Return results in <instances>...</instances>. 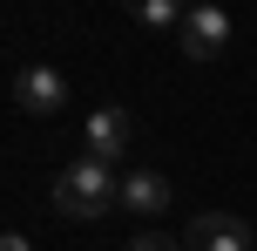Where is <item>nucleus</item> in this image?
<instances>
[{
    "label": "nucleus",
    "mask_w": 257,
    "mask_h": 251,
    "mask_svg": "<svg viewBox=\"0 0 257 251\" xmlns=\"http://www.w3.org/2000/svg\"><path fill=\"white\" fill-rule=\"evenodd\" d=\"M54 211L75 217V224L122 211V177H115V163H95V156H88V163H68V170L54 177Z\"/></svg>",
    "instance_id": "1"
},
{
    "label": "nucleus",
    "mask_w": 257,
    "mask_h": 251,
    "mask_svg": "<svg viewBox=\"0 0 257 251\" xmlns=\"http://www.w3.org/2000/svg\"><path fill=\"white\" fill-rule=\"evenodd\" d=\"M14 109H27V116H54V109H68V75L54 61H27L21 75H14Z\"/></svg>",
    "instance_id": "2"
},
{
    "label": "nucleus",
    "mask_w": 257,
    "mask_h": 251,
    "mask_svg": "<svg viewBox=\"0 0 257 251\" xmlns=\"http://www.w3.org/2000/svg\"><path fill=\"white\" fill-rule=\"evenodd\" d=\"M183 244L190 251H257V231L244 217H230V211H203V217H190Z\"/></svg>",
    "instance_id": "3"
},
{
    "label": "nucleus",
    "mask_w": 257,
    "mask_h": 251,
    "mask_svg": "<svg viewBox=\"0 0 257 251\" xmlns=\"http://www.w3.org/2000/svg\"><path fill=\"white\" fill-rule=\"evenodd\" d=\"M176 41H183V54H190V61H217V54L230 48V14L203 0V7L183 14V34H176Z\"/></svg>",
    "instance_id": "4"
},
{
    "label": "nucleus",
    "mask_w": 257,
    "mask_h": 251,
    "mask_svg": "<svg viewBox=\"0 0 257 251\" xmlns=\"http://www.w3.org/2000/svg\"><path fill=\"white\" fill-rule=\"evenodd\" d=\"M128 143H136V116H128V109H115V102L88 109V156L95 163H122Z\"/></svg>",
    "instance_id": "5"
},
{
    "label": "nucleus",
    "mask_w": 257,
    "mask_h": 251,
    "mask_svg": "<svg viewBox=\"0 0 257 251\" xmlns=\"http://www.w3.org/2000/svg\"><path fill=\"white\" fill-rule=\"evenodd\" d=\"M122 211H128V217H163V211H169V184H163L156 170H128V177H122Z\"/></svg>",
    "instance_id": "6"
},
{
    "label": "nucleus",
    "mask_w": 257,
    "mask_h": 251,
    "mask_svg": "<svg viewBox=\"0 0 257 251\" xmlns=\"http://www.w3.org/2000/svg\"><path fill=\"white\" fill-rule=\"evenodd\" d=\"M183 14H190V7H176V0H136L128 21H136V27H176V34H183Z\"/></svg>",
    "instance_id": "7"
},
{
    "label": "nucleus",
    "mask_w": 257,
    "mask_h": 251,
    "mask_svg": "<svg viewBox=\"0 0 257 251\" xmlns=\"http://www.w3.org/2000/svg\"><path fill=\"white\" fill-rule=\"evenodd\" d=\"M128 251H176V244H169V238H163V231H156V224H142L136 238H128Z\"/></svg>",
    "instance_id": "8"
},
{
    "label": "nucleus",
    "mask_w": 257,
    "mask_h": 251,
    "mask_svg": "<svg viewBox=\"0 0 257 251\" xmlns=\"http://www.w3.org/2000/svg\"><path fill=\"white\" fill-rule=\"evenodd\" d=\"M0 251H27V238H21V231H7V238H0Z\"/></svg>",
    "instance_id": "9"
}]
</instances>
